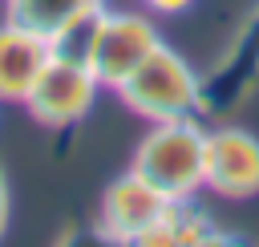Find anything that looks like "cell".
<instances>
[{"instance_id":"cell-8","label":"cell","mask_w":259,"mask_h":247,"mask_svg":"<svg viewBox=\"0 0 259 247\" xmlns=\"http://www.w3.org/2000/svg\"><path fill=\"white\" fill-rule=\"evenodd\" d=\"M49 61H53L49 36L8 16L0 24V101H24Z\"/></svg>"},{"instance_id":"cell-7","label":"cell","mask_w":259,"mask_h":247,"mask_svg":"<svg viewBox=\"0 0 259 247\" xmlns=\"http://www.w3.org/2000/svg\"><path fill=\"white\" fill-rule=\"evenodd\" d=\"M206 186L223 198L259 194V138L243 126L206 130Z\"/></svg>"},{"instance_id":"cell-3","label":"cell","mask_w":259,"mask_h":247,"mask_svg":"<svg viewBox=\"0 0 259 247\" xmlns=\"http://www.w3.org/2000/svg\"><path fill=\"white\" fill-rule=\"evenodd\" d=\"M162 45L158 24L146 12H97L93 28V49H89V69L97 73L101 89H117L154 49Z\"/></svg>"},{"instance_id":"cell-2","label":"cell","mask_w":259,"mask_h":247,"mask_svg":"<svg viewBox=\"0 0 259 247\" xmlns=\"http://www.w3.org/2000/svg\"><path fill=\"white\" fill-rule=\"evenodd\" d=\"M130 170H138L174 202L194 198V190L206 186V130L198 126V117L154 121L138 142Z\"/></svg>"},{"instance_id":"cell-1","label":"cell","mask_w":259,"mask_h":247,"mask_svg":"<svg viewBox=\"0 0 259 247\" xmlns=\"http://www.w3.org/2000/svg\"><path fill=\"white\" fill-rule=\"evenodd\" d=\"M113 93L121 97V105L130 113H138L146 121H174V117L206 113V81L170 45H158Z\"/></svg>"},{"instance_id":"cell-11","label":"cell","mask_w":259,"mask_h":247,"mask_svg":"<svg viewBox=\"0 0 259 247\" xmlns=\"http://www.w3.org/2000/svg\"><path fill=\"white\" fill-rule=\"evenodd\" d=\"M4 227H8V178L0 170V235H4Z\"/></svg>"},{"instance_id":"cell-6","label":"cell","mask_w":259,"mask_h":247,"mask_svg":"<svg viewBox=\"0 0 259 247\" xmlns=\"http://www.w3.org/2000/svg\"><path fill=\"white\" fill-rule=\"evenodd\" d=\"M206 81V109H239L255 81H259V0L251 4V12L239 20L235 36L227 40L223 57L214 61V69L202 77Z\"/></svg>"},{"instance_id":"cell-9","label":"cell","mask_w":259,"mask_h":247,"mask_svg":"<svg viewBox=\"0 0 259 247\" xmlns=\"http://www.w3.org/2000/svg\"><path fill=\"white\" fill-rule=\"evenodd\" d=\"M4 8H8L12 20L45 32V36H53V32H61L65 24L101 12L105 0H4Z\"/></svg>"},{"instance_id":"cell-4","label":"cell","mask_w":259,"mask_h":247,"mask_svg":"<svg viewBox=\"0 0 259 247\" xmlns=\"http://www.w3.org/2000/svg\"><path fill=\"white\" fill-rule=\"evenodd\" d=\"M97 89H101V81L89 65L69 61V57H53L20 105L28 109L32 121H40L49 130H65V126H77L93 109Z\"/></svg>"},{"instance_id":"cell-10","label":"cell","mask_w":259,"mask_h":247,"mask_svg":"<svg viewBox=\"0 0 259 247\" xmlns=\"http://www.w3.org/2000/svg\"><path fill=\"white\" fill-rule=\"evenodd\" d=\"M142 8L154 16H182L186 8H194V0H142Z\"/></svg>"},{"instance_id":"cell-5","label":"cell","mask_w":259,"mask_h":247,"mask_svg":"<svg viewBox=\"0 0 259 247\" xmlns=\"http://www.w3.org/2000/svg\"><path fill=\"white\" fill-rule=\"evenodd\" d=\"M174 198H166L158 186H150L138 170L117 174L97 207V231L109 243H138L170 207Z\"/></svg>"}]
</instances>
